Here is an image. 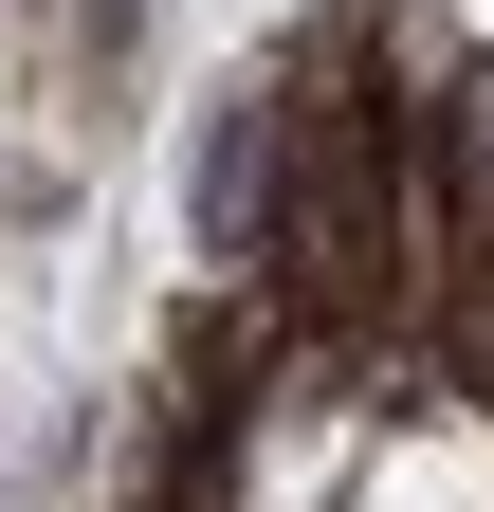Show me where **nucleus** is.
I'll return each instance as SVG.
<instances>
[{
	"label": "nucleus",
	"instance_id": "nucleus-1",
	"mask_svg": "<svg viewBox=\"0 0 494 512\" xmlns=\"http://www.w3.org/2000/svg\"><path fill=\"white\" fill-rule=\"evenodd\" d=\"M330 512H494V439H476V421H403V439L348 458Z\"/></svg>",
	"mask_w": 494,
	"mask_h": 512
}]
</instances>
